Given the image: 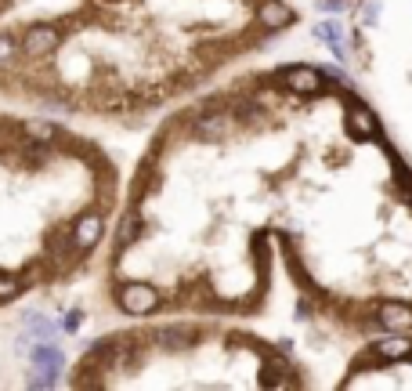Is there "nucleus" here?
<instances>
[{
	"instance_id": "f257e3e1",
	"label": "nucleus",
	"mask_w": 412,
	"mask_h": 391,
	"mask_svg": "<svg viewBox=\"0 0 412 391\" xmlns=\"http://www.w3.org/2000/svg\"><path fill=\"white\" fill-rule=\"evenodd\" d=\"M120 304L130 315H145V312H152L159 304V294L152 290L148 282H127V287L120 290Z\"/></svg>"
},
{
	"instance_id": "f03ea898",
	"label": "nucleus",
	"mask_w": 412,
	"mask_h": 391,
	"mask_svg": "<svg viewBox=\"0 0 412 391\" xmlns=\"http://www.w3.org/2000/svg\"><path fill=\"white\" fill-rule=\"evenodd\" d=\"M278 80L290 87V91H297V95H315L318 87H322V76L315 73V69H304V65H293V69H282L278 73Z\"/></svg>"
},
{
	"instance_id": "7ed1b4c3",
	"label": "nucleus",
	"mask_w": 412,
	"mask_h": 391,
	"mask_svg": "<svg viewBox=\"0 0 412 391\" xmlns=\"http://www.w3.org/2000/svg\"><path fill=\"white\" fill-rule=\"evenodd\" d=\"M58 40H62V33H58L55 26H33V29L26 33V51H33V55H48V51L58 48Z\"/></svg>"
},
{
	"instance_id": "20e7f679",
	"label": "nucleus",
	"mask_w": 412,
	"mask_h": 391,
	"mask_svg": "<svg viewBox=\"0 0 412 391\" xmlns=\"http://www.w3.org/2000/svg\"><path fill=\"white\" fill-rule=\"evenodd\" d=\"M98 239H101V217H98V214L80 217L76 228H73V243H76L80 250H91V247L98 243Z\"/></svg>"
},
{
	"instance_id": "39448f33",
	"label": "nucleus",
	"mask_w": 412,
	"mask_h": 391,
	"mask_svg": "<svg viewBox=\"0 0 412 391\" xmlns=\"http://www.w3.org/2000/svg\"><path fill=\"white\" fill-rule=\"evenodd\" d=\"M380 322L387 326V330L405 334V330H412V308H409V304L390 301V304H383V308H380Z\"/></svg>"
},
{
	"instance_id": "423d86ee",
	"label": "nucleus",
	"mask_w": 412,
	"mask_h": 391,
	"mask_svg": "<svg viewBox=\"0 0 412 391\" xmlns=\"http://www.w3.org/2000/svg\"><path fill=\"white\" fill-rule=\"evenodd\" d=\"M228 127H232V120L221 113H203L195 120V130H199L203 138H221V135H228Z\"/></svg>"
},
{
	"instance_id": "0eeeda50",
	"label": "nucleus",
	"mask_w": 412,
	"mask_h": 391,
	"mask_svg": "<svg viewBox=\"0 0 412 391\" xmlns=\"http://www.w3.org/2000/svg\"><path fill=\"white\" fill-rule=\"evenodd\" d=\"M260 22H264V26H290L293 11L286 4H278V0H264V4H260Z\"/></svg>"
},
{
	"instance_id": "6e6552de",
	"label": "nucleus",
	"mask_w": 412,
	"mask_h": 391,
	"mask_svg": "<svg viewBox=\"0 0 412 391\" xmlns=\"http://www.w3.org/2000/svg\"><path fill=\"white\" fill-rule=\"evenodd\" d=\"M376 355H383V359H405V355H412V341H402V337L376 341Z\"/></svg>"
},
{
	"instance_id": "1a4fd4ad",
	"label": "nucleus",
	"mask_w": 412,
	"mask_h": 391,
	"mask_svg": "<svg viewBox=\"0 0 412 391\" xmlns=\"http://www.w3.org/2000/svg\"><path fill=\"white\" fill-rule=\"evenodd\" d=\"M318 36H322V40H329V48H333V55H336L340 62L347 58L343 40H340V22H322V26H318Z\"/></svg>"
},
{
	"instance_id": "9d476101",
	"label": "nucleus",
	"mask_w": 412,
	"mask_h": 391,
	"mask_svg": "<svg viewBox=\"0 0 412 391\" xmlns=\"http://www.w3.org/2000/svg\"><path fill=\"white\" fill-rule=\"evenodd\" d=\"M351 127L358 130V135H365V138H369V135L376 130V116L369 113L365 105H355V109H351Z\"/></svg>"
},
{
	"instance_id": "9b49d317",
	"label": "nucleus",
	"mask_w": 412,
	"mask_h": 391,
	"mask_svg": "<svg viewBox=\"0 0 412 391\" xmlns=\"http://www.w3.org/2000/svg\"><path fill=\"white\" fill-rule=\"evenodd\" d=\"M138 235H141V217H138V214H130L127 221L120 225V235H116V243H120V247H127V243H134Z\"/></svg>"
},
{
	"instance_id": "f8f14e48",
	"label": "nucleus",
	"mask_w": 412,
	"mask_h": 391,
	"mask_svg": "<svg viewBox=\"0 0 412 391\" xmlns=\"http://www.w3.org/2000/svg\"><path fill=\"white\" fill-rule=\"evenodd\" d=\"M26 287V275H0V301H11Z\"/></svg>"
},
{
	"instance_id": "ddd939ff",
	"label": "nucleus",
	"mask_w": 412,
	"mask_h": 391,
	"mask_svg": "<svg viewBox=\"0 0 412 391\" xmlns=\"http://www.w3.org/2000/svg\"><path fill=\"white\" fill-rule=\"evenodd\" d=\"M26 135H33L36 142H51L55 138V127L51 123H26Z\"/></svg>"
},
{
	"instance_id": "4468645a",
	"label": "nucleus",
	"mask_w": 412,
	"mask_h": 391,
	"mask_svg": "<svg viewBox=\"0 0 412 391\" xmlns=\"http://www.w3.org/2000/svg\"><path fill=\"white\" fill-rule=\"evenodd\" d=\"M11 55H15V43H11V36H0V65L11 62Z\"/></svg>"
},
{
	"instance_id": "2eb2a0df",
	"label": "nucleus",
	"mask_w": 412,
	"mask_h": 391,
	"mask_svg": "<svg viewBox=\"0 0 412 391\" xmlns=\"http://www.w3.org/2000/svg\"><path fill=\"white\" fill-rule=\"evenodd\" d=\"M80 319H83V315H80V308H73L69 315H65V330H76V326H80Z\"/></svg>"
},
{
	"instance_id": "dca6fc26",
	"label": "nucleus",
	"mask_w": 412,
	"mask_h": 391,
	"mask_svg": "<svg viewBox=\"0 0 412 391\" xmlns=\"http://www.w3.org/2000/svg\"><path fill=\"white\" fill-rule=\"evenodd\" d=\"M343 4H340V0H322V11H340Z\"/></svg>"
}]
</instances>
